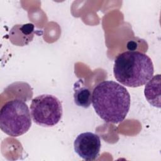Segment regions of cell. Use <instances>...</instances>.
I'll list each match as a JSON object with an SVG mask.
<instances>
[{
  "instance_id": "7a4b0ae2",
  "label": "cell",
  "mask_w": 161,
  "mask_h": 161,
  "mask_svg": "<svg viewBox=\"0 0 161 161\" xmlns=\"http://www.w3.org/2000/svg\"><path fill=\"white\" fill-rule=\"evenodd\" d=\"M153 72L151 58L138 51L124 52L114 60V77L127 87H138L145 85L153 77Z\"/></svg>"
},
{
  "instance_id": "52a82bcc",
  "label": "cell",
  "mask_w": 161,
  "mask_h": 161,
  "mask_svg": "<svg viewBox=\"0 0 161 161\" xmlns=\"http://www.w3.org/2000/svg\"><path fill=\"white\" fill-rule=\"evenodd\" d=\"M74 90V99L75 104L84 108H89L92 102V94L89 89L84 86H77L75 83Z\"/></svg>"
},
{
  "instance_id": "3957f363",
  "label": "cell",
  "mask_w": 161,
  "mask_h": 161,
  "mask_svg": "<svg viewBox=\"0 0 161 161\" xmlns=\"http://www.w3.org/2000/svg\"><path fill=\"white\" fill-rule=\"evenodd\" d=\"M27 104L19 99L6 102L0 111L1 130L9 136L17 137L26 133L31 126Z\"/></svg>"
},
{
  "instance_id": "8992f818",
  "label": "cell",
  "mask_w": 161,
  "mask_h": 161,
  "mask_svg": "<svg viewBox=\"0 0 161 161\" xmlns=\"http://www.w3.org/2000/svg\"><path fill=\"white\" fill-rule=\"evenodd\" d=\"M148 102L154 107L160 108V75L152 77L147 82L144 90Z\"/></svg>"
},
{
  "instance_id": "6da1fadb",
  "label": "cell",
  "mask_w": 161,
  "mask_h": 161,
  "mask_svg": "<svg viewBox=\"0 0 161 161\" xmlns=\"http://www.w3.org/2000/svg\"><path fill=\"white\" fill-rule=\"evenodd\" d=\"M130 101L127 89L113 80L99 82L92 91V106L97 114L106 122L123 121L129 111Z\"/></svg>"
},
{
  "instance_id": "ba28073f",
  "label": "cell",
  "mask_w": 161,
  "mask_h": 161,
  "mask_svg": "<svg viewBox=\"0 0 161 161\" xmlns=\"http://www.w3.org/2000/svg\"><path fill=\"white\" fill-rule=\"evenodd\" d=\"M14 27L21 35L16 45L23 46L31 41L34 32V25L32 23H27L21 25H17L14 26Z\"/></svg>"
},
{
  "instance_id": "277c9868",
  "label": "cell",
  "mask_w": 161,
  "mask_h": 161,
  "mask_svg": "<svg viewBox=\"0 0 161 161\" xmlns=\"http://www.w3.org/2000/svg\"><path fill=\"white\" fill-rule=\"evenodd\" d=\"M31 116L37 125L52 127L61 119L62 106L59 99L50 94H42L32 99L30 104Z\"/></svg>"
},
{
  "instance_id": "5b68a950",
  "label": "cell",
  "mask_w": 161,
  "mask_h": 161,
  "mask_svg": "<svg viewBox=\"0 0 161 161\" xmlns=\"http://www.w3.org/2000/svg\"><path fill=\"white\" fill-rule=\"evenodd\" d=\"M99 136L92 132L79 134L74 142L75 153L86 160H94L99 155L101 149Z\"/></svg>"
}]
</instances>
